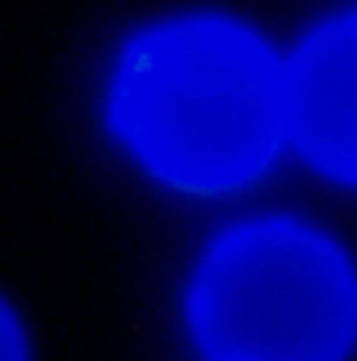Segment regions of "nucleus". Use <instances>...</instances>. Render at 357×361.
<instances>
[{"instance_id":"f257e3e1","label":"nucleus","mask_w":357,"mask_h":361,"mask_svg":"<svg viewBox=\"0 0 357 361\" xmlns=\"http://www.w3.org/2000/svg\"><path fill=\"white\" fill-rule=\"evenodd\" d=\"M114 130L169 185L214 193L253 180L286 126V72L236 21L185 17L139 34L114 76Z\"/></svg>"},{"instance_id":"f03ea898","label":"nucleus","mask_w":357,"mask_h":361,"mask_svg":"<svg viewBox=\"0 0 357 361\" xmlns=\"http://www.w3.org/2000/svg\"><path fill=\"white\" fill-rule=\"evenodd\" d=\"M189 324L206 361H345L357 341V273L303 223H248L206 252Z\"/></svg>"},{"instance_id":"7ed1b4c3","label":"nucleus","mask_w":357,"mask_h":361,"mask_svg":"<svg viewBox=\"0 0 357 361\" xmlns=\"http://www.w3.org/2000/svg\"><path fill=\"white\" fill-rule=\"evenodd\" d=\"M286 126L315 169L357 185V13L315 30L294 55Z\"/></svg>"},{"instance_id":"20e7f679","label":"nucleus","mask_w":357,"mask_h":361,"mask_svg":"<svg viewBox=\"0 0 357 361\" xmlns=\"http://www.w3.org/2000/svg\"><path fill=\"white\" fill-rule=\"evenodd\" d=\"M0 361H25V341L17 319L8 315V307L0 302Z\"/></svg>"}]
</instances>
